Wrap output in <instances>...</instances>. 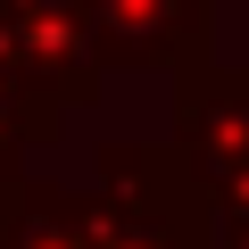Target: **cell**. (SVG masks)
<instances>
[{"label":"cell","instance_id":"obj_1","mask_svg":"<svg viewBox=\"0 0 249 249\" xmlns=\"http://www.w3.org/2000/svg\"><path fill=\"white\" fill-rule=\"evenodd\" d=\"M0 67L34 91H50L58 108L100 100V75H108L83 0H0Z\"/></svg>","mask_w":249,"mask_h":249},{"label":"cell","instance_id":"obj_2","mask_svg":"<svg viewBox=\"0 0 249 249\" xmlns=\"http://www.w3.org/2000/svg\"><path fill=\"white\" fill-rule=\"evenodd\" d=\"M175 133H183V166L199 175L208 199L249 191V75H208V58L183 67Z\"/></svg>","mask_w":249,"mask_h":249},{"label":"cell","instance_id":"obj_3","mask_svg":"<svg viewBox=\"0 0 249 249\" xmlns=\"http://www.w3.org/2000/svg\"><path fill=\"white\" fill-rule=\"evenodd\" d=\"M108 67H199L208 58V0H83Z\"/></svg>","mask_w":249,"mask_h":249},{"label":"cell","instance_id":"obj_4","mask_svg":"<svg viewBox=\"0 0 249 249\" xmlns=\"http://www.w3.org/2000/svg\"><path fill=\"white\" fill-rule=\"evenodd\" d=\"M0 249H100V216L58 183L0 175Z\"/></svg>","mask_w":249,"mask_h":249},{"label":"cell","instance_id":"obj_5","mask_svg":"<svg viewBox=\"0 0 249 249\" xmlns=\"http://www.w3.org/2000/svg\"><path fill=\"white\" fill-rule=\"evenodd\" d=\"M58 116H67V108H58L50 91H34V83H17L9 67H0V175H17V158L58 133Z\"/></svg>","mask_w":249,"mask_h":249}]
</instances>
